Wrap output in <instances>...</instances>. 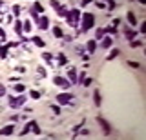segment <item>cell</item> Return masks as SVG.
<instances>
[{
  "mask_svg": "<svg viewBox=\"0 0 146 140\" xmlns=\"http://www.w3.org/2000/svg\"><path fill=\"white\" fill-rule=\"evenodd\" d=\"M80 18H82V26H80L82 31H90L95 26V16L91 13H84V15H80Z\"/></svg>",
  "mask_w": 146,
  "mask_h": 140,
  "instance_id": "cell-1",
  "label": "cell"
},
{
  "mask_svg": "<svg viewBox=\"0 0 146 140\" xmlns=\"http://www.w3.org/2000/svg\"><path fill=\"white\" fill-rule=\"evenodd\" d=\"M66 18H68V24H70L71 28H77V26H79V22H80V11H79V9L68 11Z\"/></svg>",
  "mask_w": 146,
  "mask_h": 140,
  "instance_id": "cell-2",
  "label": "cell"
},
{
  "mask_svg": "<svg viewBox=\"0 0 146 140\" xmlns=\"http://www.w3.org/2000/svg\"><path fill=\"white\" fill-rule=\"evenodd\" d=\"M26 104V97L20 95V97H9V107L17 109V107H22Z\"/></svg>",
  "mask_w": 146,
  "mask_h": 140,
  "instance_id": "cell-3",
  "label": "cell"
},
{
  "mask_svg": "<svg viewBox=\"0 0 146 140\" xmlns=\"http://www.w3.org/2000/svg\"><path fill=\"white\" fill-rule=\"evenodd\" d=\"M57 102H58V106L60 104H70V102H73V95L71 93H58L57 95Z\"/></svg>",
  "mask_w": 146,
  "mask_h": 140,
  "instance_id": "cell-4",
  "label": "cell"
},
{
  "mask_svg": "<svg viewBox=\"0 0 146 140\" xmlns=\"http://www.w3.org/2000/svg\"><path fill=\"white\" fill-rule=\"evenodd\" d=\"M36 22H38V29H42V31H46L49 28V18L46 15H42V16H38L36 18Z\"/></svg>",
  "mask_w": 146,
  "mask_h": 140,
  "instance_id": "cell-5",
  "label": "cell"
},
{
  "mask_svg": "<svg viewBox=\"0 0 146 140\" xmlns=\"http://www.w3.org/2000/svg\"><path fill=\"white\" fill-rule=\"evenodd\" d=\"M97 122H99V126H100V128H102L104 135H110V133H111V128H110V124H108V122L102 118V116H97Z\"/></svg>",
  "mask_w": 146,
  "mask_h": 140,
  "instance_id": "cell-6",
  "label": "cell"
},
{
  "mask_svg": "<svg viewBox=\"0 0 146 140\" xmlns=\"http://www.w3.org/2000/svg\"><path fill=\"white\" fill-rule=\"evenodd\" d=\"M53 82H55V85H58V87H64V89L70 87V82H68L66 78H62V76H55Z\"/></svg>",
  "mask_w": 146,
  "mask_h": 140,
  "instance_id": "cell-7",
  "label": "cell"
},
{
  "mask_svg": "<svg viewBox=\"0 0 146 140\" xmlns=\"http://www.w3.org/2000/svg\"><path fill=\"white\" fill-rule=\"evenodd\" d=\"M13 131H15V126L9 124V126H6V128L0 129V137H9V135H13Z\"/></svg>",
  "mask_w": 146,
  "mask_h": 140,
  "instance_id": "cell-8",
  "label": "cell"
},
{
  "mask_svg": "<svg viewBox=\"0 0 146 140\" xmlns=\"http://www.w3.org/2000/svg\"><path fill=\"white\" fill-rule=\"evenodd\" d=\"M95 49H97V40H88V44H86V51L91 55Z\"/></svg>",
  "mask_w": 146,
  "mask_h": 140,
  "instance_id": "cell-9",
  "label": "cell"
},
{
  "mask_svg": "<svg viewBox=\"0 0 146 140\" xmlns=\"http://www.w3.org/2000/svg\"><path fill=\"white\" fill-rule=\"evenodd\" d=\"M100 40H102V44H100V46H102V49H110V47L113 46V40L110 38V37H102Z\"/></svg>",
  "mask_w": 146,
  "mask_h": 140,
  "instance_id": "cell-10",
  "label": "cell"
},
{
  "mask_svg": "<svg viewBox=\"0 0 146 140\" xmlns=\"http://www.w3.org/2000/svg\"><path fill=\"white\" fill-rule=\"evenodd\" d=\"M68 78H70V82H73V84L77 82V71H75V67H71V69L68 71Z\"/></svg>",
  "mask_w": 146,
  "mask_h": 140,
  "instance_id": "cell-11",
  "label": "cell"
},
{
  "mask_svg": "<svg viewBox=\"0 0 146 140\" xmlns=\"http://www.w3.org/2000/svg\"><path fill=\"white\" fill-rule=\"evenodd\" d=\"M29 126H31V131H33L35 135H40V133H42V131H40V128H38V124H36L35 120H31V122H29Z\"/></svg>",
  "mask_w": 146,
  "mask_h": 140,
  "instance_id": "cell-12",
  "label": "cell"
},
{
  "mask_svg": "<svg viewBox=\"0 0 146 140\" xmlns=\"http://www.w3.org/2000/svg\"><path fill=\"white\" fill-rule=\"evenodd\" d=\"M31 42H33L35 46H38V47H44V46H46V42H44L40 37H33V38H31Z\"/></svg>",
  "mask_w": 146,
  "mask_h": 140,
  "instance_id": "cell-13",
  "label": "cell"
},
{
  "mask_svg": "<svg viewBox=\"0 0 146 140\" xmlns=\"http://www.w3.org/2000/svg\"><path fill=\"white\" fill-rule=\"evenodd\" d=\"M119 53H121V51H119V47H113L111 51H110V55L106 57V60H113L115 57H119Z\"/></svg>",
  "mask_w": 146,
  "mask_h": 140,
  "instance_id": "cell-14",
  "label": "cell"
},
{
  "mask_svg": "<svg viewBox=\"0 0 146 140\" xmlns=\"http://www.w3.org/2000/svg\"><path fill=\"white\" fill-rule=\"evenodd\" d=\"M31 11H35V13H38V15H40V13H44V6L40 2H35V6H33V9H31Z\"/></svg>",
  "mask_w": 146,
  "mask_h": 140,
  "instance_id": "cell-15",
  "label": "cell"
},
{
  "mask_svg": "<svg viewBox=\"0 0 146 140\" xmlns=\"http://www.w3.org/2000/svg\"><path fill=\"white\" fill-rule=\"evenodd\" d=\"M31 29H33V24H31L29 20H26L24 24H22V31H26V33H29Z\"/></svg>",
  "mask_w": 146,
  "mask_h": 140,
  "instance_id": "cell-16",
  "label": "cell"
},
{
  "mask_svg": "<svg viewBox=\"0 0 146 140\" xmlns=\"http://www.w3.org/2000/svg\"><path fill=\"white\" fill-rule=\"evenodd\" d=\"M104 35H106V29H104V28L97 29V31H95V40H100V38L104 37Z\"/></svg>",
  "mask_w": 146,
  "mask_h": 140,
  "instance_id": "cell-17",
  "label": "cell"
},
{
  "mask_svg": "<svg viewBox=\"0 0 146 140\" xmlns=\"http://www.w3.org/2000/svg\"><path fill=\"white\" fill-rule=\"evenodd\" d=\"M68 11H70V9H68V7H62V6H60V7H58V9H57V15H58V16H62V18H64V16L68 15Z\"/></svg>",
  "mask_w": 146,
  "mask_h": 140,
  "instance_id": "cell-18",
  "label": "cell"
},
{
  "mask_svg": "<svg viewBox=\"0 0 146 140\" xmlns=\"http://www.w3.org/2000/svg\"><path fill=\"white\" fill-rule=\"evenodd\" d=\"M93 100H95V106H97V107L100 106V104H102V100H100V93H99V91H95V93H93Z\"/></svg>",
  "mask_w": 146,
  "mask_h": 140,
  "instance_id": "cell-19",
  "label": "cell"
},
{
  "mask_svg": "<svg viewBox=\"0 0 146 140\" xmlns=\"http://www.w3.org/2000/svg\"><path fill=\"white\" fill-rule=\"evenodd\" d=\"M57 58H58V66H64V64H68V58H66V55H64V53H60V55H58Z\"/></svg>",
  "mask_w": 146,
  "mask_h": 140,
  "instance_id": "cell-20",
  "label": "cell"
},
{
  "mask_svg": "<svg viewBox=\"0 0 146 140\" xmlns=\"http://www.w3.org/2000/svg\"><path fill=\"white\" fill-rule=\"evenodd\" d=\"M53 35H55V37H57V38H62V37H64L62 29L58 28V26H57V28H53Z\"/></svg>",
  "mask_w": 146,
  "mask_h": 140,
  "instance_id": "cell-21",
  "label": "cell"
},
{
  "mask_svg": "<svg viewBox=\"0 0 146 140\" xmlns=\"http://www.w3.org/2000/svg\"><path fill=\"white\" fill-rule=\"evenodd\" d=\"M13 89H15V93H24V89H26V85L24 84H15V87H13Z\"/></svg>",
  "mask_w": 146,
  "mask_h": 140,
  "instance_id": "cell-22",
  "label": "cell"
},
{
  "mask_svg": "<svg viewBox=\"0 0 146 140\" xmlns=\"http://www.w3.org/2000/svg\"><path fill=\"white\" fill-rule=\"evenodd\" d=\"M7 51H9L7 46H2V47H0V58H7Z\"/></svg>",
  "mask_w": 146,
  "mask_h": 140,
  "instance_id": "cell-23",
  "label": "cell"
},
{
  "mask_svg": "<svg viewBox=\"0 0 146 140\" xmlns=\"http://www.w3.org/2000/svg\"><path fill=\"white\" fill-rule=\"evenodd\" d=\"M15 33H17V35H22V22H20V20L15 22Z\"/></svg>",
  "mask_w": 146,
  "mask_h": 140,
  "instance_id": "cell-24",
  "label": "cell"
},
{
  "mask_svg": "<svg viewBox=\"0 0 146 140\" xmlns=\"http://www.w3.org/2000/svg\"><path fill=\"white\" fill-rule=\"evenodd\" d=\"M29 131H31V126H29V122H27V124L24 126V129H22V131H20V137H26V135H27V133H29Z\"/></svg>",
  "mask_w": 146,
  "mask_h": 140,
  "instance_id": "cell-25",
  "label": "cell"
},
{
  "mask_svg": "<svg viewBox=\"0 0 146 140\" xmlns=\"http://www.w3.org/2000/svg\"><path fill=\"white\" fill-rule=\"evenodd\" d=\"M126 18H128V22H130L131 26H135V24H137V18L133 16V13H128V16H126Z\"/></svg>",
  "mask_w": 146,
  "mask_h": 140,
  "instance_id": "cell-26",
  "label": "cell"
},
{
  "mask_svg": "<svg viewBox=\"0 0 146 140\" xmlns=\"http://www.w3.org/2000/svg\"><path fill=\"white\" fill-rule=\"evenodd\" d=\"M106 29V33H110V35H117V29L113 28V26H110V28H104Z\"/></svg>",
  "mask_w": 146,
  "mask_h": 140,
  "instance_id": "cell-27",
  "label": "cell"
},
{
  "mask_svg": "<svg viewBox=\"0 0 146 140\" xmlns=\"http://www.w3.org/2000/svg\"><path fill=\"white\" fill-rule=\"evenodd\" d=\"M42 58H44V62H51L53 60V57L49 55V53H42Z\"/></svg>",
  "mask_w": 146,
  "mask_h": 140,
  "instance_id": "cell-28",
  "label": "cell"
},
{
  "mask_svg": "<svg viewBox=\"0 0 146 140\" xmlns=\"http://www.w3.org/2000/svg\"><path fill=\"white\" fill-rule=\"evenodd\" d=\"M29 97L35 98V100H38V98H40V93L38 91H29Z\"/></svg>",
  "mask_w": 146,
  "mask_h": 140,
  "instance_id": "cell-29",
  "label": "cell"
},
{
  "mask_svg": "<svg viewBox=\"0 0 146 140\" xmlns=\"http://www.w3.org/2000/svg\"><path fill=\"white\" fill-rule=\"evenodd\" d=\"M11 13H13L15 16H18V13H20V7H18V6H13V7H11Z\"/></svg>",
  "mask_w": 146,
  "mask_h": 140,
  "instance_id": "cell-30",
  "label": "cell"
},
{
  "mask_svg": "<svg viewBox=\"0 0 146 140\" xmlns=\"http://www.w3.org/2000/svg\"><path fill=\"white\" fill-rule=\"evenodd\" d=\"M141 44H143V42H139V40H131V42H130V46H131V47H139Z\"/></svg>",
  "mask_w": 146,
  "mask_h": 140,
  "instance_id": "cell-31",
  "label": "cell"
},
{
  "mask_svg": "<svg viewBox=\"0 0 146 140\" xmlns=\"http://www.w3.org/2000/svg\"><path fill=\"white\" fill-rule=\"evenodd\" d=\"M51 111L55 113V115H60V107L58 106H51Z\"/></svg>",
  "mask_w": 146,
  "mask_h": 140,
  "instance_id": "cell-32",
  "label": "cell"
},
{
  "mask_svg": "<svg viewBox=\"0 0 146 140\" xmlns=\"http://www.w3.org/2000/svg\"><path fill=\"white\" fill-rule=\"evenodd\" d=\"M126 37H128V38H130V40H131V38H133V37H135V31H126Z\"/></svg>",
  "mask_w": 146,
  "mask_h": 140,
  "instance_id": "cell-33",
  "label": "cell"
},
{
  "mask_svg": "<svg viewBox=\"0 0 146 140\" xmlns=\"http://www.w3.org/2000/svg\"><path fill=\"white\" fill-rule=\"evenodd\" d=\"M36 73H38V76H46V71L42 69V67H38V69H36Z\"/></svg>",
  "mask_w": 146,
  "mask_h": 140,
  "instance_id": "cell-34",
  "label": "cell"
},
{
  "mask_svg": "<svg viewBox=\"0 0 146 140\" xmlns=\"http://www.w3.org/2000/svg\"><path fill=\"white\" fill-rule=\"evenodd\" d=\"M108 7L113 9V7H115V0H108Z\"/></svg>",
  "mask_w": 146,
  "mask_h": 140,
  "instance_id": "cell-35",
  "label": "cell"
},
{
  "mask_svg": "<svg viewBox=\"0 0 146 140\" xmlns=\"http://www.w3.org/2000/svg\"><path fill=\"white\" fill-rule=\"evenodd\" d=\"M51 6L55 7V9H58V7H60V4H58V2H57V0H51Z\"/></svg>",
  "mask_w": 146,
  "mask_h": 140,
  "instance_id": "cell-36",
  "label": "cell"
},
{
  "mask_svg": "<svg viewBox=\"0 0 146 140\" xmlns=\"http://www.w3.org/2000/svg\"><path fill=\"white\" fill-rule=\"evenodd\" d=\"M82 84H84V85H86V87H88V85L91 84V78H84V80H82Z\"/></svg>",
  "mask_w": 146,
  "mask_h": 140,
  "instance_id": "cell-37",
  "label": "cell"
},
{
  "mask_svg": "<svg viewBox=\"0 0 146 140\" xmlns=\"http://www.w3.org/2000/svg\"><path fill=\"white\" fill-rule=\"evenodd\" d=\"M91 2H93V0H80V6H88Z\"/></svg>",
  "mask_w": 146,
  "mask_h": 140,
  "instance_id": "cell-38",
  "label": "cell"
},
{
  "mask_svg": "<svg viewBox=\"0 0 146 140\" xmlns=\"http://www.w3.org/2000/svg\"><path fill=\"white\" fill-rule=\"evenodd\" d=\"M4 95H6V87L0 84V97H4Z\"/></svg>",
  "mask_w": 146,
  "mask_h": 140,
  "instance_id": "cell-39",
  "label": "cell"
},
{
  "mask_svg": "<svg viewBox=\"0 0 146 140\" xmlns=\"http://www.w3.org/2000/svg\"><path fill=\"white\" fill-rule=\"evenodd\" d=\"M84 78H86V73H84V71H82V73L79 75V82L82 84V80H84Z\"/></svg>",
  "mask_w": 146,
  "mask_h": 140,
  "instance_id": "cell-40",
  "label": "cell"
},
{
  "mask_svg": "<svg viewBox=\"0 0 146 140\" xmlns=\"http://www.w3.org/2000/svg\"><path fill=\"white\" fill-rule=\"evenodd\" d=\"M4 38H6V31L0 28V40H4Z\"/></svg>",
  "mask_w": 146,
  "mask_h": 140,
  "instance_id": "cell-41",
  "label": "cell"
},
{
  "mask_svg": "<svg viewBox=\"0 0 146 140\" xmlns=\"http://www.w3.org/2000/svg\"><path fill=\"white\" fill-rule=\"evenodd\" d=\"M141 33H146V22L141 24Z\"/></svg>",
  "mask_w": 146,
  "mask_h": 140,
  "instance_id": "cell-42",
  "label": "cell"
},
{
  "mask_svg": "<svg viewBox=\"0 0 146 140\" xmlns=\"http://www.w3.org/2000/svg\"><path fill=\"white\" fill-rule=\"evenodd\" d=\"M80 135H82V137H86V135H90V131L88 129H80Z\"/></svg>",
  "mask_w": 146,
  "mask_h": 140,
  "instance_id": "cell-43",
  "label": "cell"
},
{
  "mask_svg": "<svg viewBox=\"0 0 146 140\" xmlns=\"http://www.w3.org/2000/svg\"><path fill=\"white\" fill-rule=\"evenodd\" d=\"M139 2H141V4H146V0H139Z\"/></svg>",
  "mask_w": 146,
  "mask_h": 140,
  "instance_id": "cell-44",
  "label": "cell"
},
{
  "mask_svg": "<svg viewBox=\"0 0 146 140\" xmlns=\"http://www.w3.org/2000/svg\"><path fill=\"white\" fill-rule=\"evenodd\" d=\"M0 47H2V44H0Z\"/></svg>",
  "mask_w": 146,
  "mask_h": 140,
  "instance_id": "cell-45",
  "label": "cell"
},
{
  "mask_svg": "<svg viewBox=\"0 0 146 140\" xmlns=\"http://www.w3.org/2000/svg\"><path fill=\"white\" fill-rule=\"evenodd\" d=\"M102 2H104V0H102Z\"/></svg>",
  "mask_w": 146,
  "mask_h": 140,
  "instance_id": "cell-46",
  "label": "cell"
}]
</instances>
